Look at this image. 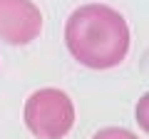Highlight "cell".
Instances as JSON below:
<instances>
[{"label":"cell","mask_w":149,"mask_h":139,"mask_svg":"<svg viewBox=\"0 0 149 139\" xmlns=\"http://www.w3.org/2000/svg\"><path fill=\"white\" fill-rule=\"evenodd\" d=\"M65 42L77 62L92 70L119 65L129 52V27L114 8L90 3L67 17Z\"/></svg>","instance_id":"cell-1"},{"label":"cell","mask_w":149,"mask_h":139,"mask_svg":"<svg viewBox=\"0 0 149 139\" xmlns=\"http://www.w3.org/2000/svg\"><path fill=\"white\" fill-rule=\"evenodd\" d=\"M25 124L37 139H62L74 127V104L62 90H37L25 102Z\"/></svg>","instance_id":"cell-2"},{"label":"cell","mask_w":149,"mask_h":139,"mask_svg":"<svg viewBox=\"0 0 149 139\" xmlns=\"http://www.w3.org/2000/svg\"><path fill=\"white\" fill-rule=\"evenodd\" d=\"M42 30V13L32 0H0V40L27 45Z\"/></svg>","instance_id":"cell-3"},{"label":"cell","mask_w":149,"mask_h":139,"mask_svg":"<svg viewBox=\"0 0 149 139\" xmlns=\"http://www.w3.org/2000/svg\"><path fill=\"white\" fill-rule=\"evenodd\" d=\"M92 139H139V137H134L129 129H122V127H107V129H100Z\"/></svg>","instance_id":"cell-4"}]
</instances>
